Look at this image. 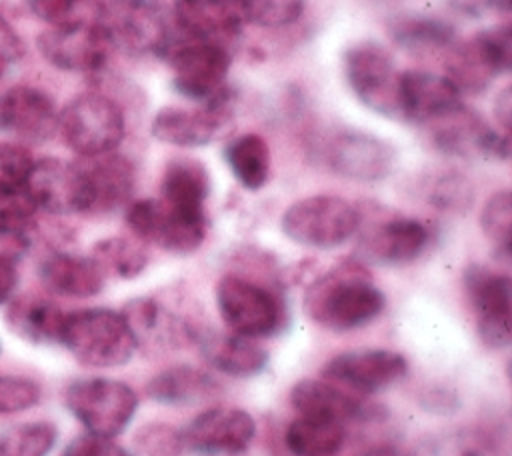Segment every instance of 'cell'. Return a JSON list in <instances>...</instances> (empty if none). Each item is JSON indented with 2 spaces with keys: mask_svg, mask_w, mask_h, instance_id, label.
Listing matches in <instances>:
<instances>
[{
  "mask_svg": "<svg viewBox=\"0 0 512 456\" xmlns=\"http://www.w3.org/2000/svg\"><path fill=\"white\" fill-rule=\"evenodd\" d=\"M386 306L384 292L358 260H342L318 276L304 294L308 318L332 332H348L372 322Z\"/></svg>",
  "mask_w": 512,
  "mask_h": 456,
  "instance_id": "cell-1",
  "label": "cell"
},
{
  "mask_svg": "<svg viewBox=\"0 0 512 456\" xmlns=\"http://www.w3.org/2000/svg\"><path fill=\"white\" fill-rule=\"evenodd\" d=\"M58 344L90 368L124 366L138 350L122 312L110 308H82L66 314Z\"/></svg>",
  "mask_w": 512,
  "mask_h": 456,
  "instance_id": "cell-2",
  "label": "cell"
},
{
  "mask_svg": "<svg viewBox=\"0 0 512 456\" xmlns=\"http://www.w3.org/2000/svg\"><path fill=\"white\" fill-rule=\"evenodd\" d=\"M172 70V88L194 102L210 104L230 96L226 78L230 72V52L226 46L182 36L166 42L158 54Z\"/></svg>",
  "mask_w": 512,
  "mask_h": 456,
  "instance_id": "cell-3",
  "label": "cell"
},
{
  "mask_svg": "<svg viewBox=\"0 0 512 456\" xmlns=\"http://www.w3.org/2000/svg\"><path fill=\"white\" fill-rule=\"evenodd\" d=\"M342 70L350 92L364 108L402 122V72L388 48L374 40L354 42L342 54Z\"/></svg>",
  "mask_w": 512,
  "mask_h": 456,
  "instance_id": "cell-4",
  "label": "cell"
},
{
  "mask_svg": "<svg viewBox=\"0 0 512 456\" xmlns=\"http://www.w3.org/2000/svg\"><path fill=\"white\" fill-rule=\"evenodd\" d=\"M512 68V26L498 24L456 40L444 52L446 78L460 94H480Z\"/></svg>",
  "mask_w": 512,
  "mask_h": 456,
  "instance_id": "cell-5",
  "label": "cell"
},
{
  "mask_svg": "<svg viewBox=\"0 0 512 456\" xmlns=\"http://www.w3.org/2000/svg\"><path fill=\"white\" fill-rule=\"evenodd\" d=\"M360 224L358 206L334 196L314 194L290 204L282 218V234L298 246L332 250L348 242Z\"/></svg>",
  "mask_w": 512,
  "mask_h": 456,
  "instance_id": "cell-6",
  "label": "cell"
},
{
  "mask_svg": "<svg viewBox=\"0 0 512 456\" xmlns=\"http://www.w3.org/2000/svg\"><path fill=\"white\" fill-rule=\"evenodd\" d=\"M58 132L76 156H96L118 148L126 134V120L116 100L84 92L60 110Z\"/></svg>",
  "mask_w": 512,
  "mask_h": 456,
  "instance_id": "cell-7",
  "label": "cell"
},
{
  "mask_svg": "<svg viewBox=\"0 0 512 456\" xmlns=\"http://www.w3.org/2000/svg\"><path fill=\"white\" fill-rule=\"evenodd\" d=\"M216 306L226 326L246 338L272 336L286 324L284 300L268 286L240 274L216 282Z\"/></svg>",
  "mask_w": 512,
  "mask_h": 456,
  "instance_id": "cell-8",
  "label": "cell"
},
{
  "mask_svg": "<svg viewBox=\"0 0 512 456\" xmlns=\"http://www.w3.org/2000/svg\"><path fill=\"white\" fill-rule=\"evenodd\" d=\"M66 406L86 432L114 438L122 434L138 410L132 386L112 378H80L68 384Z\"/></svg>",
  "mask_w": 512,
  "mask_h": 456,
  "instance_id": "cell-9",
  "label": "cell"
},
{
  "mask_svg": "<svg viewBox=\"0 0 512 456\" xmlns=\"http://www.w3.org/2000/svg\"><path fill=\"white\" fill-rule=\"evenodd\" d=\"M98 22L106 28L114 50L130 56H158L170 40L160 0H102Z\"/></svg>",
  "mask_w": 512,
  "mask_h": 456,
  "instance_id": "cell-10",
  "label": "cell"
},
{
  "mask_svg": "<svg viewBox=\"0 0 512 456\" xmlns=\"http://www.w3.org/2000/svg\"><path fill=\"white\" fill-rule=\"evenodd\" d=\"M434 150L456 158L508 160L510 134L492 128L476 110L464 102L448 114L424 124Z\"/></svg>",
  "mask_w": 512,
  "mask_h": 456,
  "instance_id": "cell-11",
  "label": "cell"
},
{
  "mask_svg": "<svg viewBox=\"0 0 512 456\" xmlns=\"http://www.w3.org/2000/svg\"><path fill=\"white\" fill-rule=\"evenodd\" d=\"M36 46L50 66L74 74L100 72L114 52L112 40L98 18L50 26L36 38Z\"/></svg>",
  "mask_w": 512,
  "mask_h": 456,
  "instance_id": "cell-12",
  "label": "cell"
},
{
  "mask_svg": "<svg viewBox=\"0 0 512 456\" xmlns=\"http://www.w3.org/2000/svg\"><path fill=\"white\" fill-rule=\"evenodd\" d=\"M124 218L134 238L178 256L196 252L208 230V218L178 212L160 198L130 202Z\"/></svg>",
  "mask_w": 512,
  "mask_h": 456,
  "instance_id": "cell-13",
  "label": "cell"
},
{
  "mask_svg": "<svg viewBox=\"0 0 512 456\" xmlns=\"http://www.w3.org/2000/svg\"><path fill=\"white\" fill-rule=\"evenodd\" d=\"M356 234H360V252L382 266L410 264L430 244V230L424 222L386 208H376L368 220L360 216Z\"/></svg>",
  "mask_w": 512,
  "mask_h": 456,
  "instance_id": "cell-14",
  "label": "cell"
},
{
  "mask_svg": "<svg viewBox=\"0 0 512 456\" xmlns=\"http://www.w3.org/2000/svg\"><path fill=\"white\" fill-rule=\"evenodd\" d=\"M462 280L482 344L490 350L508 348L512 342V282L508 274L482 264H470Z\"/></svg>",
  "mask_w": 512,
  "mask_h": 456,
  "instance_id": "cell-15",
  "label": "cell"
},
{
  "mask_svg": "<svg viewBox=\"0 0 512 456\" xmlns=\"http://www.w3.org/2000/svg\"><path fill=\"white\" fill-rule=\"evenodd\" d=\"M324 164L338 176L356 182H378L392 174L396 148L370 132L338 130L322 146Z\"/></svg>",
  "mask_w": 512,
  "mask_h": 456,
  "instance_id": "cell-16",
  "label": "cell"
},
{
  "mask_svg": "<svg viewBox=\"0 0 512 456\" xmlns=\"http://www.w3.org/2000/svg\"><path fill=\"white\" fill-rule=\"evenodd\" d=\"M76 168L82 182V214L106 216L130 204L136 170L116 150L96 156H78Z\"/></svg>",
  "mask_w": 512,
  "mask_h": 456,
  "instance_id": "cell-17",
  "label": "cell"
},
{
  "mask_svg": "<svg viewBox=\"0 0 512 456\" xmlns=\"http://www.w3.org/2000/svg\"><path fill=\"white\" fill-rule=\"evenodd\" d=\"M232 122V94L200 108L166 106L160 108L150 124L156 140L178 148H200L222 136Z\"/></svg>",
  "mask_w": 512,
  "mask_h": 456,
  "instance_id": "cell-18",
  "label": "cell"
},
{
  "mask_svg": "<svg viewBox=\"0 0 512 456\" xmlns=\"http://www.w3.org/2000/svg\"><path fill=\"white\" fill-rule=\"evenodd\" d=\"M408 372V360L394 350L384 348H358L332 356L322 376L334 384L350 390L374 394L390 388Z\"/></svg>",
  "mask_w": 512,
  "mask_h": 456,
  "instance_id": "cell-19",
  "label": "cell"
},
{
  "mask_svg": "<svg viewBox=\"0 0 512 456\" xmlns=\"http://www.w3.org/2000/svg\"><path fill=\"white\" fill-rule=\"evenodd\" d=\"M186 450L198 454H242L256 436L254 418L234 406H216L196 414L182 430Z\"/></svg>",
  "mask_w": 512,
  "mask_h": 456,
  "instance_id": "cell-20",
  "label": "cell"
},
{
  "mask_svg": "<svg viewBox=\"0 0 512 456\" xmlns=\"http://www.w3.org/2000/svg\"><path fill=\"white\" fill-rule=\"evenodd\" d=\"M54 98L36 86L18 84L0 94V132L20 140L42 144L58 132Z\"/></svg>",
  "mask_w": 512,
  "mask_h": 456,
  "instance_id": "cell-21",
  "label": "cell"
},
{
  "mask_svg": "<svg viewBox=\"0 0 512 456\" xmlns=\"http://www.w3.org/2000/svg\"><path fill=\"white\" fill-rule=\"evenodd\" d=\"M120 312L132 330L136 348H144L148 354L176 348L180 342H194L198 334L194 326L148 296L132 298Z\"/></svg>",
  "mask_w": 512,
  "mask_h": 456,
  "instance_id": "cell-22",
  "label": "cell"
},
{
  "mask_svg": "<svg viewBox=\"0 0 512 456\" xmlns=\"http://www.w3.org/2000/svg\"><path fill=\"white\" fill-rule=\"evenodd\" d=\"M38 210L50 214H82V182L76 162L46 156L34 160V166L24 182Z\"/></svg>",
  "mask_w": 512,
  "mask_h": 456,
  "instance_id": "cell-23",
  "label": "cell"
},
{
  "mask_svg": "<svg viewBox=\"0 0 512 456\" xmlns=\"http://www.w3.org/2000/svg\"><path fill=\"white\" fill-rule=\"evenodd\" d=\"M172 20L184 36L222 46L236 38L246 22L240 0H174Z\"/></svg>",
  "mask_w": 512,
  "mask_h": 456,
  "instance_id": "cell-24",
  "label": "cell"
},
{
  "mask_svg": "<svg viewBox=\"0 0 512 456\" xmlns=\"http://www.w3.org/2000/svg\"><path fill=\"white\" fill-rule=\"evenodd\" d=\"M402 122L424 126L462 104V94L444 76L424 70H406L400 78Z\"/></svg>",
  "mask_w": 512,
  "mask_h": 456,
  "instance_id": "cell-25",
  "label": "cell"
},
{
  "mask_svg": "<svg viewBox=\"0 0 512 456\" xmlns=\"http://www.w3.org/2000/svg\"><path fill=\"white\" fill-rule=\"evenodd\" d=\"M290 402L300 416L334 420L340 424L368 418L372 408L326 378H302L290 390Z\"/></svg>",
  "mask_w": 512,
  "mask_h": 456,
  "instance_id": "cell-26",
  "label": "cell"
},
{
  "mask_svg": "<svg viewBox=\"0 0 512 456\" xmlns=\"http://www.w3.org/2000/svg\"><path fill=\"white\" fill-rule=\"evenodd\" d=\"M196 346L202 358L218 372L250 378L258 376L268 366V350L240 334H220L212 330H198Z\"/></svg>",
  "mask_w": 512,
  "mask_h": 456,
  "instance_id": "cell-27",
  "label": "cell"
},
{
  "mask_svg": "<svg viewBox=\"0 0 512 456\" xmlns=\"http://www.w3.org/2000/svg\"><path fill=\"white\" fill-rule=\"evenodd\" d=\"M210 196V172L190 156H174L162 172L160 200L178 212L196 218L206 216V200Z\"/></svg>",
  "mask_w": 512,
  "mask_h": 456,
  "instance_id": "cell-28",
  "label": "cell"
},
{
  "mask_svg": "<svg viewBox=\"0 0 512 456\" xmlns=\"http://www.w3.org/2000/svg\"><path fill=\"white\" fill-rule=\"evenodd\" d=\"M44 288L66 298H92L104 290L106 276L90 256L54 252L38 268Z\"/></svg>",
  "mask_w": 512,
  "mask_h": 456,
  "instance_id": "cell-29",
  "label": "cell"
},
{
  "mask_svg": "<svg viewBox=\"0 0 512 456\" xmlns=\"http://www.w3.org/2000/svg\"><path fill=\"white\" fill-rule=\"evenodd\" d=\"M220 392V384L204 370L188 364L164 368L146 384V396L162 406H190Z\"/></svg>",
  "mask_w": 512,
  "mask_h": 456,
  "instance_id": "cell-30",
  "label": "cell"
},
{
  "mask_svg": "<svg viewBox=\"0 0 512 456\" xmlns=\"http://www.w3.org/2000/svg\"><path fill=\"white\" fill-rule=\"evenodd\" d=\"M66 314L52 300L24 294L8 300L6 324L14 334L32 344H56Z\"/></svg>",
  "mask_w": 512,
  "mask_h": 456,
  "instance_id": "cell-31",
  "label": "cell"
},
{
  "mask_svg": "<svg viewBox=\"0 0 512 456\" xmlns=\"http://www.w3.org/2000/svg\"><path fill=\"white\" fill-rule=\"evenodd\" d=\"M388 34L396 46L414 54L446 52L456 40V28L436 16H400L388 22Z\"/></svg>",
  "mask_w": 512,
  "mask_h": 456,
  "instance_id": "cell-32",
  "label": "cell"
},
{
  "mask_svg": "<svg viewBox=\"0 0 512 456\" xmlns=\"http://www.w3.org/2000/svg\"><path fill=\"white\" fill-rule=\"evenodd\" d=\"M224 160L242 188L256 192L266 186L270 178L272 158L268 142L260 134L246 132L232 138L224 146Z\"/></svg>",
  "mask_w": 512,
  "mask_h": 456,
  "instance_id": "cell-33",
  "label": "cell"
},
{
  "mask_svg": "<svg viewBox=\"0 0 512 456\" xmlns=\"http://www.w3.org/2000/svg\"><path fill=\"white\" fill-rule=\"evenodd\" d=\"M346 442V424L298 416L284 434V444L294 456H332Z\"/></svg>",
  "mask_w": 512,
  "mask_h": 456,
  "instance_id": "cell-34",
  "label": "cell"
},
{
  "mask_svg": "<svg viewBox=\"0 0 512 456\" xmlns=\"http://www.w3.org/2000/svg\"><path fill=\"white\" fill-rule=\"evenodd\" d=\"M90 258L100 266L104 276H114L120 280L140 276L150 260L146 244L128 236H108L94 242Z\"/></svg>",
  "mask_w": 512,
  "mask_h": 456,
  "instance_id": "cell-35",
  "label": "cell"
},
{
  "mask_svg": "<svg viewBox=\"0 0 512 456\" xmlns=\"http://www.w3.org/2000/svg\"><path fill=\"white\" fill-rule=\"evenodd\" d=\"M480 228L494 248L498 260H510V236H512V196L510 192H494L482 206Z\"/></svg>",
  "mask_w": 512,
  "mask_h": 456,
  "instance_id": "cell-36",
  "label": "cell"
},
{
  "mask_svg": "<svg viewBox=\"0 0 512 456\" xmlns=\"http://www.w3.org/2000/svg\"><path fill=\"white\" fill-rule=\"evenodd\" d=\"M56 438L52 422H26L0 436V456H48Z\"/></svg>",
  "mask_w": 512,
  "mask_h": 456,
  "instance_id": "cell-37",
  "label": "cell"
},
{
  "mask_svg": "<svg viewBox=\"0 0 512 456\" xmlns=\"http://www.w3.org/2000/svg\"><path fill=\"white\" fill-rule=\"evenodd\" d=\"M424 200L446 212H466L474 200L472 184L458 172H438L422 184Z\"/></svg>",
  "mask_w": 512,
  "mask_h": 456,
  "instance_id": "cell-38",
  "label": "cell"
},
{
  "mask_svg": "<svg viewBox=\"0 0 512 456\" xmlns=\"http://www.w3.org/2000/svg\"><path fill=\"white\" fill-rule=\"evenodd\" d=\"M182 430L168 422L142 424L132 436V456H182Z\"/></svg>",
  "mask_w": 512,
  "mask_h": 456,
  "instance_id": "cell-39",
  "label": "cell"
},
{
  "mask_svg": "<svg viewBox=\"0 0 512 456\" xmlns=\"http://www.w3.org/2000/svg\"><path fill=\"white\" fill-rule=\"evenodd\" d=\"M38 208L20 188H0V236H26Z\"/></svg>",
  "mask_w": 512,
  "mask_h": 456,
  "instance_id": "cell-40",
  "label": "cell"
},
{
  "mask_svg": "<svg viewBox=\"0 0 512 456\" xmlns=\"http://www.w3.org/2000/svg\"><path fill=\"white\" fill-rule=\"evenodd\" d=\"M306 0H242L244 18L262 28H284L294 24Z\"/></svg>",
  "mask_w": 512,
  "mask_h": 456,
  "instance_id": "cell-41",
  "label": "cell"
},
{
  "mask_svg": "<svg viewBox=\"0 0 512 456\" xmlns=\"http://www.w3.org/2000/svg\"><path fill=\"white\" fill-rule=\"evenodd\" d=\"M34 158L30 150L18 142H0V188L24 186Z\"/></svg>",
  "mask_w": 512,
  "mask_h": 456,
  "instance_id": "cell-42",
  "label": "cell"
},
{
  "mask_svg": "<svg viewBox=\"0 0 512 456\" xmlns=\"http://www.w3.org/2000/svg\"><path fill=\"white\" fill-rule=\"evenodd\" d=\"M42 396L40 386L24 376H0V414L32 408Z\"/></svg>",
  "mask_w": 512,
  "mask_h": 456,
  "instance_id": "cell-43",
  "label": "cell"
},
{
  "mask_svg": "<svg viewBox=\"0 0 512 456\" xmlns=\"http://www.w3.org/2000/svg\"><path fill=\"white\" fill-rule=\"evenodd\" d=\"M86 2L92 0H28V8L38 20L50 26H60L74 20H86L80 14V8Z\"/></svg>",
  "mask_w": 512,
  "mask_h": 456,
  "instance_id": "cell-44",
  "label": "cell"
},
{
  "mask_svg": "<svg viewBox=\"0 0 512 456\" xmlns=\"http://www.w3.org/2000/svg\"><path fill=\"white\" fill-rule=\"evenodd\" d=\"M60 456H132V454L120 444H116L112 438L86 432L82 436H76Z\"/></svg>",
  "mask_w": 512,
  "mask_h": 456,
  "instance_id": "cell-45",
  "label": "cell"
},
{
  "mask_svg": "<svg viewBox=\"0 0 512 456\" xmlns=\"http://www.w3.org/2000/svg\"><path fill=\"white\" fill-rule=\"evenodd\" d=\"M24 52H26V48H24L20 34L0 12V62L12 64V62L20 60L24 56Z\"/></svg>",
  "mask_w": 512,
  "mask_h": 456,
  "instance_id": "cell-46",
  "label": "cell"
},
{
  "mask_svg": "<svg viewBox=\"0 0 512 456\" xmlns=\"http://www.w3.org/2000/svg\"><path fill=\"white\" fill-rule=\"evenodd\" d=\"M18 284V270L14 258L0 252V304H6Z\"/></svg>",
  "mask_w": 512,
  "mask_h": 456,
  "instance_id": "cell-47",
  "label": "cell"
},
{
  "mask_svg": "<svg viewBox=\"0 0 512 456\" xmlns=\"http://www.w3.org/2000/svg\"><path fill=\"white\" fill-rule=\"evenodd\" d=\"M454 6L470 16H480L482 12H510V0H454Z\"/></svg>",
  "mask_w": 512,
  "mask_h": 456,
  "instance_id": "cell-48",
  "label": "cell"
},
{
  "mask_svg": "<svg viewBox=\"0 0 512 456\" xmlns=\"http://www.w3.org/2000/svg\"><path fill=\"white\" fill-rule=\"evenodd\" d=\"M494 116H496V122L502 126V130L510 132V122H512V88L510 86L502 88L494 98Z\"/></svg>",
  "mask_w": 512,
  "mask_h": 456,
  "instance_id": "cell-49",
  "label": "cell"
},
{
  "mask_svg": "<svg viewBox=\"0 0 512 456\" xmlns=\"http://www.w3.org/2000/svg\"><path fill=\"white\" fill-rule=\"evenodd\" d=\"M362 456H412L410 452L398 448V446H392V444H382V446H374L370 448L368 452H364Z\"/></svg>",
  "mask_w": 512,
  "mask_h": 456,
  "instance_id": "cell-50",
  "label": "cell"
},
{
  "mask_svg": "<svg viewBox=\"0 0 512 456\" xmlns=\"http://www.w3.org/2000/svg\"><path fill=\"white\" fill-rule=\"evenodd\" d=\"M4 66H6V64H2V62H0V78H2V74H4Z\"/></svg>",
  "mask_w": 512,
  "mask_h": 456,
  "instance_id": "cell-51",
  "label": "cell"
},
{
  "mask_svg": "<svg viewBox=\"0 0 512 456\" xmlns=\"http://www.w3.org/2000/svg\"><path fill=\"white\" fill-rule=\"evenodd\" d=\"M240 2H242V0H240Z\"/></svg>",
  "mask_w": 512,
  "mask_h": 456,
  "instance_id": "cell-52",
  "label": "cell"
}]
</instances>
